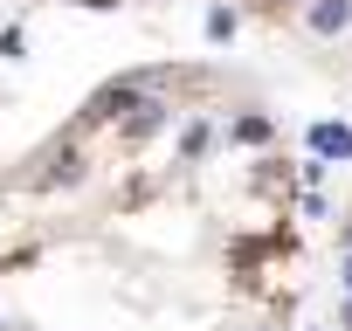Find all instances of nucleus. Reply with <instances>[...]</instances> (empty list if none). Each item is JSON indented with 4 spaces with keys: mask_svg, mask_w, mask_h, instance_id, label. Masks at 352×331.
Instances as JSON below:
<instances>
[{
    "mask_svg": "<svg viewBox=\"0 0 352 331\" xmlns=\"http://www.w3.org/2000/svg\"><path fill=\"white\" fill-rule=\"evenodd\" d=\"M311 152L318 159H352V131L345 124H311Z\"/></svg>",
    "mask_w": 352,
    "mask_h": 331,
    "instance_id": "nucleus-3",
    "label": "nucleus"
},
{
    "mask_svg": "<svg viewBox=\"0 0 352 331\" xmlns=\"http://www.w3.org/2000/svg\"><path fill=\"white\" fill-rule=\"evenodd\" d=\"M208 35H214V42H228V35H235V14H228V8H214V14H208Z\"/></svg>",
    "mask_w": 352,
    "mask_h": 331,
    "instance_id": "nucleus-7",
    "label": "nucleus"
},
{
    "mask_svg": "<svg viewBox=\"0 0 352 331\" xmlns=\"http://www.w3.org/2000/svg\"><path fill=\"white\" fill-rule=\"evenodd\" d=\"M352 28V0H311V35H345Z\"/></svg>",
    "mask_w": 352,
    "mask_h": 331,
    "instance_id": "nucleus-2",
    "label": "nucleus"
},
{
    "mask_svg": "<svg viewBox=\"0 0 352 331\" xmlns=\"http://www.w3.org/2000/svg\"><path fill=\"white\" fill-rule=\"evenodd\" d=\"M345 290H352V255H345Z\"/></svg>",
    "mask_w": 352,
    "mask_h": 331,
    "instance_id": "nucleus-8",
    "label": "nucleus"
},
{
    "mask_svg": "<svg viewBox=\"0 0 352 331\" xmlns=\"http://www.w3.org/2000/svg\"><path fill=\"white\" fill-rule=\"evenodd\" d=\"M235 138H242V145H263V138H270V117H235Z\"/></svg>",
    "mask_w": 352,
    "mask_h": 331,
    "instance_id": "nucleus-6",
    "label": "nucleus"
},
{
    "mask_svg": "<svg viewBox=\"0 0 352 331\" xmlns=\"http://www.w3.org/2000/svg\"><path fill=\"white\" fill-rule=\"evenodd\" d=\"M208 138H214L208 124H187V131H180V159H201V152H208Z\"/></svg>",
    "mask_w": 352,
    "mask_h": 331,
    "instance_id": "nucleus-5",
    "label": "nucleus"
},
{
    "mask_svg": "<svg viewBox=\"0 0 352 331\" xmlns=\"http://www.w3.org/2000/svg\"><path fill=\"white\" fill-rule=\"evenodd\" d=\"M145 97H152V83H145V76H124V83H104V90L90 97V111H83V117H90V124H104V117H131Z\"/></svg>",
    "mask_w": 352,
    "mask_h": 331,
    "instance_id": "nucleus-1",
    "label": "nucleus"
},
{
    "mask_svg": "<svg viewBox=\"0 0 352 331\" xmlns=\"http://www.w3.org/2000/svg\"><path fill=\"white\" fill-rule=\"evenodd\" d=\"M76 173H83V159H76V152H69V145H63V152H56V159H49V173H42V187H56V180H63V187H69V180H76Z\"/></svg>",
    "mask_w": 352,
    "mask_h": 331,
    "instance_id": "nucleus-4",
    "label": "nucleus"
},
{
    "mask_svg": "<svg viewBox=\"0 0 352 331\" xmlns=\"http://www.w3.org/2000/svg\"><path fill=\"white\" fill-rule=\"evenodd\" d=\"M345 324H352V304H345Z\"/></svg>",
    "mask_w": 352,
    "mask_h": 331,
    "instance_id": "nucleus-9",
    "label": "nucleus"
}]
</instances>
